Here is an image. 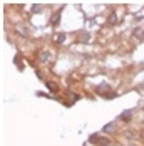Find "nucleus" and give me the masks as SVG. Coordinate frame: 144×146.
<instances>
[{
    "mask_svg": "<svg viewBox=\"0 0 144 146\" xmlns=\"http://www.w3.org/2000/svg\"><path fill=\"white\" fill-rule=\"evenodd\" d=\"M49 59H50V52L49 50H40L39 52V60L40 62H47Z\"/></svg>",
    "mask_w": 144,
    "mask_h": 146,
    "instance_id": "nucleus-1",
    "label": "nucleus"
},
{
    "mask_svg": "<svg viewBox=\"0 0 144 146\" xmlns=\"http://www.w3.org/2000/svg\"><path fill=\"white\" fill-rule=\"evenodd\" d=\"M94 143H97L99 146H111V141H109L107 138H102L101 141H94Z\"/></svg>",
    "mask_w": 144,
    "mask_h": 146,
    "instance_id": "nucleus-2",
    "label": "nucleus"
},
{
    "mask_svg": "<svg viewBox=\"0 0 144 146\" xmlns=\"http://www.w3.org/2000/svg\"><path fill=\"white\" fill-rule=\"evenodd\" d=\"M102 131H104V133H114L116 131V124H107Z\"/></svg>",
    "mask_w": 144,
    "mask_h": 146,
    "instance_id": "nucleus-3",
    "label": "nucleus"
},
{
    "mask_svg": "<svg viewBox=\"0 0 144 146\" xmlns=\"http://www.w3.org/2000/svg\"><path fill=\"white\" fill-rule=\"evenodd\" d=\"M131 117H132V113H131V111H126L124 114H121V119H122V121H129Z\"/></svg>",
    "mask_w": 144,
    "mask_h": 146,
    "instance_id": "nucleus-4",
    "label": "nucleus"
},
{
    "mask_svg": "<svg viewBox=\"0 0 144 146\" xmlns=\"http://www.w3.org/2000/svg\"><path fill=\"white\" fill-rule=\"evenodd\" d=\"M107 91H109V86H107V84H106V86H99V88H97V92H107Z\"/></svg>",
    "mask_w": 144,
    "mask_h": 146,
    "instance_id": "nucleus-5",
    "label": "nucleus"
},
{
    "mask_svg": "<svg viewBox=\"0 0 144 146\" xmlns=\"http://www.w3.org/2000/svg\"><path fill=\"white\" fill-rule=\"evenodd\" d=\"M64 39H65V35H64V34H59L57 37H55V40H57V42H62Z\"/></svg>",
    "mask_w": 144,
    "mask_h": 146,
    "instance_id": "nucleus-6",
    "label": "nucleus"
},
{
    "mask_svg": "<svg viewBox=\"0 0 144 146\" xmlns=\"http://www.w3.org/2000/svg\"><path fill=\"white\" fill-rule=\"evenodd\" d=\"M47 88H50L52 91H55V89H57L55 86H54V82H49V84H47Z\"/></svg>",
    "mask_w": 144,
    "mask_h": 146,
    "instance_id": "nucleus-7",
    "label": "nucleus"
},
{
    "mask_svg": "<svg viewBox=\"0 0 144 146\" xmlns=\"http://www.w3.org/2000/svg\"><path fill=\"white\" fill-rule=\"evenodd\" d=\"M141 138H143V141H144V131H141Z\"/></svg>",
    "mask_w": 144,
    "mask_h": 146,
    "instance_id": "nucleus-8",
    "label": "nucleus"
}]
</instances>
